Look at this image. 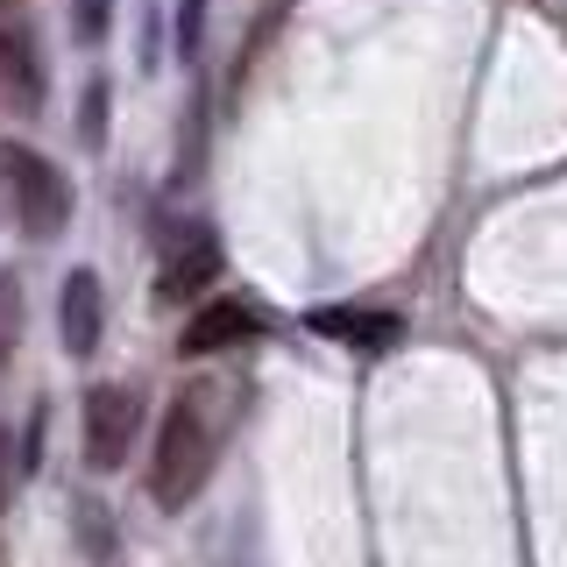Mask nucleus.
<instances>
[{
	"label": "nucleus",
	"instance_id": "nucleus-1",
	"mask_svg": "<svg viewBox=\"0 0 567 567\" xmlns=\"http://www.w3.org/2000/svg\"><path fill=\"white\" fill-rule=\"evenodd\" d=\"M206 475H213V419L199 398H177L164 412V433H156V504L185 511L206 489Z\"/></svg>",
	"mask_w": 567,
	"mask_h": 567
},
{
	"label": "nucleus",
	"instance_id": "nucleus-2",
	"mask_svg": "<svg viewBox=\"0 0 567 567\" xmlns=\"http://www.w3.org/2000/svg\"><path fill=\"white\" fill-rule=\"evenodd\" d=\"M0 199H8V213L22 220V235H35V241H50L71 220L64 171L50 164L43 150H29V142H0Z\"/></svg>",
	"mask_w": 567,
	"mask_h": 567
},
{
	"label": "nucleus",
	"instance_id": "nucleus-3",
	"mask_svg": "<svg viewBox=\"0 0 567 567\" xmlns=\"http://www.w3.org/2000/svg\"><path fill=\"white\" fill-rule=\"evenodd\" d=\"M128 440H135V390L100 383L93 398H85V461H93V468H121V461H128Z\"/></svg>",
	"mask_w": 567,
	"mask_h": 567
},
{
	"label": "nucleus",
	"instance_id": "nucleus-4",
	"mask_svg": "<svg viewBox=\"0 0 567 567\" xmlns=\"http://www.w3.org/2000/svg\"><path fill=\"white\" fill-rule=\"evenodd\" d=\"M100 319H106L100 277L93 270H71L64 291H58V341H64V354H93L100 348Z\"/></svg>",
	"mask_w": 567,
	"mask_h": 567
},
{
	"label": "nucleus",
	"instance_id": "nucleus-5",
	"mask_svg": "<svg viewBox=\"0 0 567 567\" xmlns=\"http://www.w3.org/2000/svg\"><path fill=\"white\" fill-rule=\"evenodd\" d=\"M213 270H220V241L206 227H177L164 248V291H199Z\"/></svg>",
	"mask_w": 567,
	"mask_h": 567
},
{
	"label": "nucleus",
	"instance_id": "nucleus-6",
	"mask_svg": "<svg viewBox=\"0 0 567 567\" xmlns=\"http://www.w3.org/2000/svg\"><path fill=\"white\" fill-rule=\"evenodd\" d=\"M256 333V306H241V298H220V306H206L199 319L185 327V354H213V348H235Z\"/></svg>",
	"mask_w": 567,
	"mask_h": 567
},
{
	"label": "nucleus",
	"instance_id": "nucleus-7",
	"mask_svg": "<svg viewBox=\"0 0 567 567\" xmlns=\"http://www.w3.org/2000/svg\"><path fill=\"white\" fill-rule=\"evenodd\" d=\"M0 100H14L29 114V106H43V71H35V50L29 35L0 29Z\"/></svg>",
	"mask_w": 567,
	"mask_h": 567
},
{
	"label": "nucleus",
	"instance_id": "nucleus-8",
	"mask_svg": "<svg viewBox=\"0 0 567 567\" xmlns=\"http://www.w3.org/2000/svg\"><path fill=\"white\" fill-rule=\"evenodd\" d=\"M312 327L327 333V341H348V348H390V341H398V319H390V312H354V306L312 312Z\"/></svg>",
	"mask_w": 567,
	"mask_h": 567
},
{
	"label": "nucleus",
	"instance_id": "nucleus-9",
	"mask_svg": "<svg viewBox=\"0 0 567 567\" xmlns=\"http://www.w3.org/2000/svg\"><path fill=\"white\" fill-rule=\"evenodd\" d=\"M14 312H22V291L0 277V354H8V341H14Z\"/></svg>",
	"mask_w": 567,
	"mask_h": 567
},
{
	"label": "nucleus",
	"instance_id": "nucleus-10",
	"mask_svg": "<svg viewBox=\"0 0 567 567\" xmlns=\"http://www.w3.org/2000/svg\"><path fill=\"white\" fill-rule=\"evenodd\" d=\"M106 29V0H79V35H100Z\"/></svg>",
	"mask_w": 567,
	"mask_h": 567
}]
</instances>
